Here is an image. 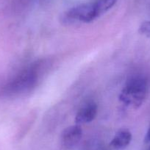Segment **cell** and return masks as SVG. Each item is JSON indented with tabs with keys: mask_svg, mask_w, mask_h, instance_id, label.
<instances>
[{
	"mask_svg": "<svg viewBox=\"0 0 150 150\" xmlns=\"http://www.w3.org/2000/svg\"><path fill=\"white\" fill-rule=\"evenodd\" d=\"M118 0H95L71 8L66 15L70 19L89 23L94 21L116 5Z\"/></svg>",
	"mask_w": 150,
	"mask_h": 150,
	"instance_id": "1",
	"label": "cell"
},
{
	"mask_svg": "<svg viewBox=\"0 0 150 150\" xmlns=\"http://www.w3.org/2000/svg\"><path fill=\"white\" fill-rule=\"evenodd\" d=\"M146 93V80L144 77H135L127 83L122 91L119 99L125 105L137 109L144 103Z\"/></svg>",
	"mask_w": 150,
	"mask_h": 150,
	"instance_id": "2",
	"label": "cell"
},
{
	"mask_svg": "<svg viewBox=\"0 0 150 150\" xmlns=\"http://www.w3.org/2000/svg\"><path fill=\"white\" fill-rule=\"evenodd\" d=\"M83 136V129L79 125L68 127L61 134V143L66 148L70 149L75 146Z\"/></svg>",
	"mask_w": 150,
	"mask_h": 150,
	"instance_id": "3",
	"label": "cell"
},
{
	"mask_svg": "<svg viewBox=\"0 0 150 150\" xmlns=\"http://www.w3.org/2000/svg\"><path fill=\"white\" fill-rule=\"evenodd\" d=\"M98 112V107L95 103H89L79 110L75 116V122L77 125L90 123L94 120Z\"/></svg>",
	"mask_w": 150,
	"mask_h": 150,
	"instance_id": "4",
	"label": "cell"
},
{
	"mask_svg": "<svg viewBox=\"0 0 150 150\" xmlns=\"http://www.w3.org/2000/svg\"><path fill=\"white\" fill-rule=\"evenodd\" d=\"M132 141V133L127 129L118 131L114 135L110 145L115 149H123L126 148Z\"/></svg>",
	"mask_w": 150,
	"mask_h": 150,
	"instance_id": "5",
	"label": "cell"
},
{
	"mask_svg": "<svg viewBox=\"0 0 150 150\" xmlns=\"http://www.w3.org/2000/svg\"><path fill=\"white\" fill-rule=\"evenodd\" d=\"M139 32L142 35L146 36H150V21H146L141 24L140 27Z\"/></svg>",
	"mask_w": 150,
	"mask_h": 150,
	"instance_id": "6",
	"label": "cell"
},
{
	"mask_svg": "<svg viewBox=\"0 0 150 150\" xmlns=\"http://www.w3.org/2000/svg\"><path fill=\"white\" fill-rule=\"evenodd\" d=\"M145 142L146 143V144H150V127L149 128L148 131H147L146 134Z\"/></svg>",
	"mask_w": 150,
	"mask_h": 150,
	"instance_id": "7",
	"label": "cell"
}]
</instances>
